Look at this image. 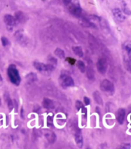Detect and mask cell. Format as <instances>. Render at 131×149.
<instances>
[{
	"label": "cell",
	"mask_w": 131,
	"mask_h": 149,
	"mask_svg": "<svg viewBox=\"0 0 131 149\" xmlns=\"http://www.w3.org/2000/svg\"><path fill=\"white\" fill-rule=\"evenodd\" d=\"M7 74H8L9 80L12 83L16 86L20 85V82H21V77H20L19 71L15 65H10L9 66V68L7 69Z\"/></svg>",
	"instance_id": "6da1fadb"
},
{
	"label": "cell",
	"mask_w": 131,
	"mask_h": 149,
	"mask_svg": "<svg viewBox=\"0 0 131 149\" xmlns=\"http://www.w3.org/2000/svg\"><path fill=\"white\" fill-rule=\"evenodd\" d=\"M100 89L103 92H105L108 95H113L115 92V88H114L113 84L108 79H104L101 81Z\"/></svg>",
	"instance_id": "7a4b0ae2"
},
{
	"label": "cell",
	"mask_w": 131,
	"mask_h": 149,
	"mask_svg": "<svg viewBox=\"0 0 131 149\" xmlns=\"http://www.w3.org/2000/svg\"><path fill=\"white\" fill-rule=\"evenodd\" d=\"M97 70L101 74H104L108 68V61L105 56H101L98 58L97 63Z\"/></svg>",
	"instance_id": "3957f363"
},
{
	"label": "cell",
	"mask_w": 131,
	"mask_h": 149,
	"mask_svg": "<svg viewBox=\"0 0 131 149\" xmlns=\"http://www.w3.org/2000/svg\"><path fill=\"white\" fill-rule=\"evenodd\" d=\"M60 84L63 88H69L74 86V81L73 78L68 74L62 73L61 74L60 79Z\"/></svg>",
	"instance_id": "277c9868"
},
{
	"label": "cell",
	"mask_w": 131,
	"mask_h": 149,
	"mask_svg": "<svg viewBox=\"0 0 131 149\" xmlns=\"http://www.w3.org/2000/svg\"><path fill=\"white\" fill-rule=\"evenodd\" d=\"M68 10L69 13L76 18H80L82 16V9L80 8V5L78 3H69L68 6Z\"/></svg>",
	"instance_id": "5b68a950"
},
{
	"label": "cell",
	"mask_w": 131,
	"mask_h": 149,
	"mask_svg": "<svg viewBox=\"0 0 131 149\" xmlns=\"http://www.w3.org/2000/svg\"><path fill=\"white\" fill-rule=\"evenodd\" d=\"M33 66L39 72H52L55 68V67H53L51 65L44 64V63L39 62H33Z\"/></svg>",
	"instance_id": "8992f818"
},
{
	"label": "cell",
	"mask_w": 131,
	"mask_h": 149,
	"mask_svg": "<svg viewBox=\"0 0 131 149\" xmlns=\"http://www.w3.org/2000/svg\"><path fill=\"white\" fill-rule=\"evenodd\" d=\"M4 22L6 26V28L11 31L14 28V26L16 25V22H15V18L13 15H9V14H7L4 16Z\"/></svg>",
	"instance_id": "52a82bcc"
},
{
	"label": "cell",
	"mask_w": 131,
	"mask_h": 149,
	"mask_svg": "<svg viewBox=\"0 0 131 149\" xmlns=\"http://www.w3.org/2000/svg\"><path fill=\"white\" fill-rule=\"evenodd\" d=\"M43 133L44 136L46 139V140L50 143V144H53L56 140V135L55 132H53L50 129H43Z\"/></svg>",
	"instance_id": "ba28073f"
},
{
	"label": "cell",
	"mask_w": 131,
	"mask_h": 149,
	"mask_svg": "<svg viewBox=\"0 0 131 149\" xmlns=\"http://www.w3.org/2000/svg\"><path fill=\"white\" fill-rule=\"evenodd\" d=\"M99 23L100 25V27L102 29V31L106 36H111V31H110V29L109 27V25H108L107 22L106 21L105 19H102V18H99Z\"/></svg>",
	"instance_id": "9c48e42d"
},
{
	"label": "cell",
	"mask_w": 131,
	"mask_h": 149,
	"mask_svg": "<svg viewBox=\"0 0 131 149\" xmlns=\"http://www.w3.org/2000/svg\"><path fill=\"white\" fill-rule=\"evenodd\" d=\"M15 20L16 24H23L25 23L26 21H27V16L23 12H22V11H18L16 13H15Z\"/></svg>",
	"instance_id": "30bf717a"
},
{
	"label": "cell",
	"mask_w": 131,
	"mask_h": 149,
	"mask_svg": "<svg viewBox=\"0 0 131 149\" xmlns=\"http://www.w3.org/2000/svg\"><path fill=\"white\" fill-rule=\"evenodd\" d=\"M112 13L113 17L118 22H123L125 20V15H123V13L119 8H115L112 10Z\"/></svg>",
	"instance_id": "8fae6325"
},
{
	"label": "cell",
	"mask_w": 131,
	"mask_h": 149,
	"mask_svg": "<svg viewBox=\"0 0 131 149\" xmlns=\"http://www.w3.org/2000/svg\"><path fill=\"white\" fill-rule=\"evenodd\" d=\"M15 39L17 40V42L20 44H21L22 45H26V43H27V38L22 33V32L21 31H18V32H15Z\"/></svg>",
	"instance_id": "7c38bea8"
},
{
	"label": "cell",
	"mask_w": 131,
	"mask_h": 149,
	"mask_svg": "<svg viewBox=\"0 0 131 149\" xmlns=\"http://www.w3.org/2000/svg\"><path fill=\"white\" fill-rule=\"evenodd\" d=\"M74 139H75V141L77 145L78 148H82L83 146V135H82L81 132L80 130L76 131L74 134Z\"/></svg>",
	"instance_id": "4fadbf2b"
},
{
	"label": "cell",
	"mask_w": 131,
	"mask_h": 149,
	"mask_svg": "<svg viewBox=\"0 0 131 149\" xmlns=\"http://www.w3.org/2000/svg\"><path fill=\"white\" fill-rule=\"evenodd\" d=\"M79 19H80V20H79L80 24L82 26L85 27V28H90V27H94L95 26L94 24L92 23L91 21H90L87 18L81 16Z\"/></svg>",
	"instance_id": "5bb4252c"
},
{
	"label": "cell",
	"mask_w": 131,
	"mask_h": 149,
	"mask_svg": "<svg viewBox=\"0 0 131 149\" xmlns=\"http://www.w3.org/2000/svg\"><path fill=\"white\" fill-rule=\"evenodd\" d=\"M125 115H126V111L124 109H118L117 113H116V120L120 124H123L125 119Z\"/></svg>",
	"instance_id": "9a60e30c"
},
{
	"label": "cell",
	"mask_w": 131,
	"mask_h": 149,
	"mask_svg": "<svg viewBox=\"0 0 131 149\" xmlns=\"http://www.w3.org/2000/svg\"><path fill=\"white\" fill-rule=\"evenodd\" d=\"M5 97V101H6V102L7 106L9 108V111H12L13 109H14V104H13V101L11 99L10 96H9V94L8 92H6L4 95Z\"/></svg>",
	"instance_id": "2e32d148"
},
{
	"label": "cell",
	"mask_w": 131,
	"mask_h": 149,
	"mask_svg": "<svg viewBox=\"0 0 131 149\" xmlns=\"http://www.w3.org/2000/svg\"><path fill=\"white\" fill-rule=\"evenodd\" d=\"M43 106L46 109H53L54 108V102L50 98H44L43 100Z\"/></svg>",
	"instance_id": "e0dca14e"
},
{
	"label": "cell",
	"mask_w": 131,
	"mask_h": 149,
	"mask_svg": "<svg viewBox=\"0 0 131 149\" xmlns=\"http://www.w3.org/2000/svg\"><path fill=\"white\" fill-rule=\"evenodd\" d=\"M86 77L88 78L89 80L90 81H92L94 80L95 79V72L93 68L91 67V66H88L86 69Z\"/></svg>",
	"instance_id": "ac0fdd59"
},
{
	"label": "cell",
	"mask_w": 131,
	"mask_h": 149,
	"mask_svg": "<svg viewBox=\"0 0 131 149\" xmlns=\"http://www.w3.org/2000/svg\"><path fill=\"white\" fill-rule=\"evenodd\" d=\"M92 96H93V98H94L95 102L97 103L99 105H103V98L101 97L100 94L98 91H95L92 94Z\"/></svg>",
	"instance_id": "d6986e66"
},
{
	"label": "cell",
	"mask_w": 131,
	"mask_h": 149,
	"mask_svg": "<svg viewBox=\"0 0 131 149\" xmlns=\"http://www.w3.org/2000/svg\"><path fill=\"white\" fill-rule=\"evenodd\" d=\"M25 78H26V80L27 81L28 83H32V82H34V81H36L37 80L36 74L33 72L29 73Z\"/></svg>",
	"instance_id": "ffe728a7"
},
{
	"label": "cell",
	"mask_w": 131,
	"mask_h": 149,
	"mask_svg": "<svg viewBox=\"0 0 131 149\" xmlns=\"http://www.w3.org/2000/svg\"><path fill=\"white\" fill-rule=\"evenodd\" d=\"M123 64H124L125 68L127 69L130 73H131V62L127 57V54L123 56Z\"/></svg>",
	"instance_id": "44dd1931"
},
{
	"label": "cell",
	"mask_w": 131,
	"mask_h": 149,
	"mask_svg": "<svg viewBox=\"0 0 131 149\" xmlns=\"http://www.w3.org/2000/svg\"><path fill=\"white\" fill-rule=\"evenodd\" d=\"M73 52H74V54H75L76 56H79V57H83V51L82 47L73 46Z\"/></svg>",
	"instance_id": "7402d4cb"
},
{
	"label": "cell",
	"mask_w": 131,
	"mask_h": 149,
	"mask_svg": "<svg viewBox=\"0 0 131 149\" xmlns=\"http://www.w3.org/2000/svg\"><path fill=\"white\" fill-rule=\"evenodd\" d=\"M54 54L56 55V56H57L58 58H61V59H63L66 57V54H65V52L61 49L60 48H57V49L54 51Z\"/></svg>",
	"instance_id": "603a6c76"
},
{
	"label": "cell",
	"mask_w": 131,
	"mask_h": 149,
	"mask_svg": "<svg viewBox=\"0 0 131 149\" xmlns=\"http://www.w3.org/2000/svg\"><path fill=\"white\" fill-rule=\"evenodd\" d=\"M76 66H77L78 68H79V70H80L82 73L86 72V65H85V63H84L83 61H81V60H78L77 62H76Z\"/></svg>",
	"instance_id": "cb8c5ba5"
},
{
	"label": "cell",
	"mask_w": 131,
	"mask_h": 149,
	"mask_svg": "<svg viewBox=\"0 0 131 149\" xmlns=\"http://www.w3.org/2000/svg\"><path fill=\"white\" fill-rule=\"evenodd\" d=\"M89 40H90V44L92 49H97V47H98V43H97L96 38L90 35V38H89Z\"/></svg>",
	"instance_id": "d4e9b609"
},
{
	"label": "cell",
	"mask_w": 131,
	"mask_h": 149,
	"mask_svg": "<svg viewBox=\"0 0 131 149\" xmlns=\"http://www.w3.org/2000/svg\"><path fill=\"white\" fill-rule=\"evenodd\" d=\"M122 12H123L125 14H127V15H131L130 9L128 8L127 3H126L124 1H123L122 2Z\"/></svg>",
	"instance_id": "484cf974"
},
{
	"label": "cell",
	"mask_w": 131,
	"mask_h": 149,
	"mask_svg": "<svg viewBox=\"0 0 131 149\" xmlns=\"http://www.w3.org/2000/svg\"><path fill=\"white\" fill-rule=\"evenodd\" d=\"M46 124H47L48 128H54V125H53V118L52 116L50 115H48L47 118H46Z\"/></svg>",
	"instance_id": "4316f807"
},
{
	"label": "cell",
	"mask_w": 131,
	"mask_h": 149,
	"mask_svg": "<svg viewBox=\"0 0 131 149\" xmlns=\"http://www.w3.org/2000/svg\"><path fill=\"white\" fill-rule=\"evenodd\" d=\"M125 51H126V54H127V57L131 62V44H127L125 47Z\"/></svg>",
	"instance_id": "83f0119b"
},
{
	"label": "cell",
	"mask_w": 131,
	"mask_h": 149,
	"mask_svg": "<svg viewBox=\"0 0 131 149\" xmlns=\"http://www.w3.org/2000/svg\"><path fill=\"white\" fill-rule=\"evenodd\" d=\"M1 42H2V45H3V46H5V47L9 46V44H10L9 39H8L6 37H4V36L1 38Z\"/></svg>",
	"instance_id": "f1b7e54d"
},
{
	"label": "cell",
	"mask_w": 131,
	"mask_h": 149,
	"mask_svg": "<svg viewBox=\"0 0 131 149\" xmlns=\"http://www.w3.org/2000/svg\"><path fill=\"white\" fill-rule=\"evenodd\" d=\"M83 103L80 101H76V109H77L78 111H80V109H83Z\"/></svg>",
	"instance_id": "f546056e"
},
{
	"label": "cell",
	"mask_w": 131,
	"mask_h": 149,
	"mask_svg": "<svg viewBox=\"0 0 131 149\" xmlns=\"http://www.w3.org/2000/svg\"><path fill=\"white\" fill-rule=\"evenodd\" d=\"M50 65H53V67H55V66L57 65V61H56V59L55 58L53 57H50V63H49Z\"/></svg>",
	"instance_id": "4dcf8cb0"
},
{
	"label": "cell",
	"mask_w": 131,
	"mask_h": 149,
	"mask_svg": "<svg viewBox=\"0 0 131 149\" xmlns=\"http://www.w3.org/2000/svg\"><path fill=\"white\" fill-rule=\"evenodd\" d=\"M119 149H130V144H123L120 146Z\"/></svg>",
	"instance_id": "1f68e13d"
},
{
	"label": "cell",
	"mask_w": 131,
	"mask_h": 149,
	"mask_svg": "<svg viewBox=\"0 0 131 149\" xmlns=\"http://www.w3.org/2000/svg\"><path fill=\"white\" fill-rule=\"evenodd\" d=\"M84 103L86 105H89V104H90V98L88 97H84Z\"/></svg>",
	"instance_id": "d6a6232c"
},
{
	"label": "cell",
	"mask_w": 131,
	"mask_h": 149,
	"mask_svg": "<svg viewBox=\"0 0 131 149\" xmlns=\"http://www.w3.org/2000/svg\"><path fill=\"white\" fill-rule=\"evenodd\" d=\"M62 1H63V3H64L65 5H67V6H68L69 3L72 2V0H62Z\"/></svg>",
	"instance_id": "836d02e7"
},
{
	"label": "cell",
	"mask_w": 131,
	"mask_h": 149,
	"mask_svg": "<svg viewBox=\"0 0 131 149\" xmlns=\"http://www.w3.org/2000/svg\"><path fill=\"white\" fill-rule=\"evenodd\" d=\"M2 81H3V80H2V75L0 74V85L2 84Z\"/></svg>",
	"instance_id": "e575fe53"
},
{
	"label": "cell",
	"mask_w": 131,
	"mask_h": 149,
	"mask_svg": "<svg viewBox=\"0 0 131 149\" xmlns=\"http://www.w3.org/2000/svg\"><path fill=\"white\" fill-rule=\"evenodd\" d=\"M2 105V100H1V98H0V106Z\"/></svg>",
	"instance_id": "d590c367"
},
{
	"label": "cell",
	"mask_w": 131,
	"mask_h": 149,
	"mask_svg": "<svg viewBox=\"0 0 131 149\" xmlns=\"http://www.w3.org/2000/svg\"><path fill=\"white\" fill-rule=\"evenodd\" d=\"M86 149H91L90 148H89V147H87V148H86Z\"/></svg>",
	"instance_id": "8d00e7d4"
},
{
	"label": "cell",
	"mask_w": 131,
	"mask_h": 149,
	"mask_svg": "<svg viewBox=\"0 0 131 149\" xmlns=\"http://www.w3.org/2000/svg\"><path fill=\"white\" fill-rule=\"evenodd\" d=\"M100 1H101V2H102V1H103V0H100Z\"/></svg>",
	"instance_id": "74e56055"
},
{
	"label": "cell",
	"mask_w": 131,
	"mask_h": 149,
	"mask_svg": "<svg viewBox=\"0 0 131 149\" xmlns=\"http://www.w3.org/2000/svg\"><path fill=\"white\" fill-rule=\"evenodd\" d=\"M42 1H45V0H42Z\"/></svg>",
	"instance_id": "f35d334b"
},
{
	"label": "cell",
	"mask_w": 131,
	"mask_h": 149,
	"mask_svg": "<svg viewBox=\"0 0 131 149\" xmlns=\"http://www.w3.org/2000/svg\"><path fill=\"white\" fill-rule=\"evenodd\" d=\"M130 118H131V117H130Z\"/></svg>",
	"instance_id": "ab89813d"
}]
</instances>
